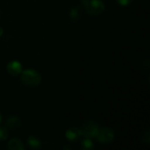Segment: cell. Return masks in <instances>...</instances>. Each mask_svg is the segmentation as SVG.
Segmentation results:
<instances>
[{"instance_id": "cell-1", "label": "cell", "mask_w": 150, "mask_h": 150, "mask_svg": "<svg viewBox=\"0 0 150 150\" xmlns=\"http://www.w3.org/2000/svg\"><path fill=\"white\" fill-rule=\"evenodd\" d=\"M20 79L21 82L27 87H37L41 83V76L34 69H27L24 71H21Z\"/></svg>"}, {"instance_id": "cell-2", "label": "cell", "mask_w": 150, "mask_h": 150, "mask_svg": "<svg viewBox=\"0 0 150 150\" xmlns=\"http://www.w3.org/2000/svg\"><path fill=\"white\" fill-rule=\"evenodd\" d=\"M85 11L91 15H99L105 9V3L102 0H82Z\"/></svg>"}, {"instance_id": "cell-3", "label": "cell", "mask_w": 150, "mask_h": 150, "mask_svg": "<svg viewBox=\"0 0 150 150\" xmlns=\"http://www.w3.org/2000/svg\"><path fill=\"white\" fill-rule=\"evenodd\" d=\"M115 137L114 131L108 127H104L98 129V132L96 135V139L98 142L102 144H109L111 143Z\"/></svg>"}, {"instance_id": "cell-4", "label": "cell", "mask_w": 150, "mask_h": 150, "mask_svg": "<svg viewBox=\"0 0 150 150\" xmlns=\"http://www.w3.org/2000/svg\"><path fill=\"white\" fill-rule=\"evenodd\" d=\"M98 129H99L98 125L95 121L91 120V121L85 122L83 125V127L80 129V132H81L82 136H83L85 138L92 139V138L96 137V135L98 132Z\"/></svg>"}, {"instance_id": "cell-5", "label": "cell", "mask_w": 150, "mask_h": 150, "mask_svg": "<svg viewBox=\"0 0 150 150\" xmlns=\"http://www.w3.org/2000/svg\"><path fill=\"white\" fill-rule=\"evenodd\" d=\"M81 136L82 134H81L80 129L77 127H70L65 133V137L67 138L69 142H77Z\"/></svg>"}, {"instance_id": "cell-6", "label": "cell", "mask_w": 150, "mask_h": 150, "mask_svg": "<svg viewBox=\"0 0 150 150\" xmlns=\"http://www.w3.org/2000/svg\"><path fill=\"white\" fill-rule=\"evenodd\" d=\"M7 71L11 76H18L22 71V65L18 61H11L7 64Z\"/></svg>"}, {"instance_id": "cell-7", "label": "cell", "mask_w": 150, "mask_h": 150, "mask_svg": "<svg viewBox=\"0 0 150 150\" xmlns=\"http://www.w3.org/2000/svg\"><path fill=\"white\" fill-rule=\"evenodd\" d=\"M21 126V120L18 117L12 116L10 117L5 123V127L8 130H17Z\"/></svg>"}, {"instance_id": "cell-8", "label": "cell", "mask_w": 150, "mask_h": 150, "mask_svg": "<svg viewBox=\"0 0 150 150\" xmlns=\"http://www.w3.org/2000/svg\"><path fill=\"white\" fill-rule=\"evenodd\" d=\"M7 147L9 149L11 150H23L25 149V146L23 144V142L17 138H13L11 140H10V142L7 144Z\"/></svg>"}, {"instance_id": "cell-9", "label": "cell", "mask_w": 150, "mask_h": 150, "mask_svg": "<svg viewBox=\"0 0 150 150\" xmlns=\"http://www.w3.org/2000/svg\"><path fill=\"white\" fill-rule=\"evenodd\" d=\"M28 146L33 149H39L41 148V142L38 137L35 135H30L27 139Z\"/></svg>"}, {"instance_id": "cell-10", "label": "cell", "mask_w": 150, "mask_h": 150, "mask_svg": "<svg viewBox=\"0 0 150 150\" xmlns=\"http://www.w3.org/2000/svg\"><path fill=\"white\" fill-rule=\"evenodd\" d=\"M69 16H70L71 19H73V20H77V19L81 17V8H80L79 6H76V7L72 8V9L70 10Z\"/></svg>"}, {"instance_id": "cell-11", "label": "cell", "mask_w": 150, "mask_h": 150, "mask_svg": "<svg viewBox=\"0 0 150 150\" xmlns=\"http://www.w3.org/2000/svg\"><path fill=\"white\" fill-rule=\"evenodd\" d=\"M81 146L84 150H91L94 149V144H93V142H91V140L90 138H85L82 142Z\"/></svg>"}, {"instance_id": "cell-12", "label": "cell", "mask_w": 150, "mask_h": 150, "mask_svg": "<svg viewBox=\"0 0 150 150\" xmlns=\"http://www.w3.org/2000/svg\"><path fill=\"white\" fill-rule=\"evenodd\" d=\"M9 132L5 127H0V142H4L8 138Z\"/></svg>"}, {"instance_id": "cell-13", "label": "cell", "mask_w": 150, "mask_h": 150, "mask_svg": "<svg viewBox=\"0 0 150 150\" xmlns=\"http://www.w3.org/2000/svg\"><path fill=\"white\" fill-rule=\"evenodd\" d=\"M116 1L121 6H127L132 3V0H116Z\"/></svg>"}, {"instance_id": "cell-14", "label": "cell", "mask_w": 150, "mask_h": 150, "mask_svg": "<svg viewBox=\"0 0 150 150\" xmlns=\"http://www.w3.org/2000/svg\"><path fill=\"white\" fill-rule=\"evenodd\" d=\"M143 142L146 143H149L150 141V133L149 131H147L144 134H143V138H142Z\"/></svg>"}, {"instance_id": "cell-15", "label": "cell", "mask_w": 150, "mask_h": 150, "mask_svg": "<svg viewBox=\"0 0 150 150\" xmlns=\"http://www.w3.org/2000/svg\"><path fill=\"white\" fill-rule=\"evenodd\" d=\"M3 33H4V29L0 26V37L3 35Z\"/></svg>"}, {"instance_id": "cell-16", "label": "cell", "mask_w": 150, "mask_h": 150, "mask_svg": "<svg viewBox=\"0 0 150 150\" xmlns=\"http://www.w3.org/2000/svg\"><path fill=\"white\" fill-rule=\"evenodd\" d=\"M1 122H2V115L0 113V124H1Z\"/></svg>"}]
</instances>
